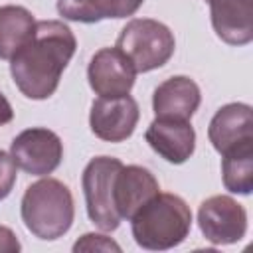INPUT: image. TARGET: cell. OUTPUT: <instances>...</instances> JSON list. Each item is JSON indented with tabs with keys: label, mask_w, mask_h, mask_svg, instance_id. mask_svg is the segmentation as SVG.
<instances>
[{
	"label": "cell",
	"mask_w": 253,
	"mask_h": 253,
	"mask_svg": "<svg viewBox=\"0 0 253 253\" xmlns=\"http://www.w3.org/2000/svg\"><path fill=\"white\" fill-rule=\"evenodd\" d=\"M77 40L59 20L36 22L32 38L10 57V75L22 95L34 101L49 99L71 61Z\"/></svg>",
	"instance_id": "cell-1"
},
{
	"label": "cell",
	"mask_w": 253,
	"mask_h": 253,
	"mask_svg": "<svg viewBox=\"0 0 253 253\" xmlns=\"http://www.w3.org/2000/svg\"><path fill=\"white\" fill-rule=\"evenodd\" d=\"M192 229V210L176 194L158 192L132 217L130 231L138 247L166 251L180 245Z\"/></svg>",
	"instance_id": "cell-2"
},
{
	"label": "cell",
	"mask_w": 253,
	"mask_h": 253,
	"mask_svg": "<svg viewBox=\"0 0 253 253\" xmlns=\"http://www.w3.org/2000/svg\"><path fill=\"white\" fill-rule=\"evenodd\" d=\"M20 213L32 235L45 241L57 239L69 231L75 217L71 190L55 178H42L26 188Z\"/></svg>",
	"instance_id": "cell-3"
},
{
	"label": "cell",
	"mask_w": 253,
	"mask_h": 253,
	"mask_svg": "<svg viewBox=\"0 0 253 253\" xmlns=\"http://www.w3.org/2000/svg\"><path fill=\"white\" fill-rule=\"evenodd\" d=\"M119 51L132 63L136 73L162 67L174 55L176 40L170 28L152 18H132L117 38Z\"/></svg>",
	"instance_id": "cell-4"
},
{
	"label": "cell",
	"mask_w": 253,
	"mask_h": 253,
	"mask_svg": "<svg viewBox=\"0 0 253 253\" xmlns=\"http://www.w3.org/2000/svg\"><path fill=\"white\" fill-rule=\"evenodd\" d=\"M123 162L113 156H95L87 162L81 186L85 194V206L89 219L103 231H115L121 225V217L115 210V178Z\"/></svg>",
	"instance_id": "cell-5"
},
{
	"label": "cell",
	"mask_w": 253,
	"mask_h": 253,
	"mask_svg": "<svg viewBox=\"0 0 253 253\" xmlns=\"http://www.w3.org/2000/svg\"><path fill=\"white\" fill-rule=\"evenodd\" d=\"M10 156L20 170L34 176H47L61 164L63 142L53 130L32 126L12 140Z\"/></svg>",
	"instance_id": "cell-6"
},
{
	"label": "cell",
	"mask_w": 253,
	"mask_h": 253,
	"mask_svg": "<svg viewBox=\"0 0 253 253\" xmlns=\"http://www.w3.org/2000/svg\"><path fill=\"white\" fill-rule=\"evenodd\" d=\"M198 225L213 245H231L247 233V211L231 196H211L200 204Z\"/></svg>",
	"instance_id": "cell-7"
},
{
	"label": "cell",
	"mask_w": 253,
	"mask_h": 253,
	"mask_svg": "<svg viewBox=\"0 0 253 253\" xmlns=\"http://www.w3.org/2000/svg\"><path fill=\"white\" fill-rule=\"evenodd\" d=\"M138 103L130 95L99 97L91 105L89 126L93 134L107 142L126 140L138 123Z\"/></svg>",
	"instance_id": "cell-8"
},
{
	"label": "cell",
	"mask_w": 253,
	"mask_h": 253,
	"mask_svg": "<svg viewBox=\"0 0 253 253\" xmlns=\"http://www.w3.org/2000/svg\"><path fill=\"white\" fill-rule=\"evenodd\" d=\"M87 79L95 95L121 97L130 93L136 71L123 51H119L117 47H103L91 57Z\"/></svg>",
	"instance_id": "cell-9"
},
{
	"label": "cell",
	"mask_w": 253,
	"mask_h": 253,
	"mask_svg": "<svg viewBox=\"0 0 253 253\" xmlns=\"http://www.w3.org/2000/svg\"><path fill=\"white\" fill-rule=\"evenodd\" d=\"M208 138L219 154L253 142V109L247 103L223 105L210 121Z\"/></svg>",
	"instance_id": "cell-10"
},
{
	"label": "cell",
	"mask_w": 253,
	"mask_h": 253,
	"mask_svg": "<svg viewBox=\"0 0 253 253\" xmlns=\"http://www.w3.org/2000/svg\"><path fill=\"white\" fill-rule=\"evenodd\" d=\"M144 138L148 146L162 156L170 164H182L186 162L196 148V130L190 125V121H174V119H154Z\"/></svg>",
	"instance_id": "cell-11"
},
{
	"label": "cell",
	"mask_w": 253,
	"mask_h": 253,
	"mask_svg": "<svg viewBox=\"0 0 253 253\" xmlns=\"http://www.w3.org/2000/svg\"><path fill=\"white\" fill-rule=\"evenodd\" d=\"M160 192V186L154 174L144 166H121L115 178L113 198L115 210L121 219H130L148 200H152Z\"/></svg>",
	"instance_id": "cell-12"
},
{
	"label": "cell",
	"mask_w": 253,
	"mask_h": 253,
	"mask_svg": "<svg viewBox=\"0 0 253 253\" xmlns=\"http://www.w3.org/2000/svg\"><path fill=\"white\" fill-rule=\"evenodd\" d=\"M202 103L200 87L186 75H174L162 81L152 95V109L158 119L190 121Z\"/></svg>",
	"instance_id": "cell-13"
},
{
	"label": "cell",
	"mask_w": 253,
	"mask_h": 253,
	"mask_svg": "<svg viewBox=\"0 0 253 253\" xmlns=\"http://www.w3.org/2000/svg\"><path fill=\"white\" fill-rule=\"evenodd\" d=\"M215 36L229 45L253 40V0H206Z\"/></svg>",
	"instance_id": "cell-14"
},
{
	"label": "cell",
	"mask_w": 253,
	"mask_h": 253,
	"mask_svg": "<svg viewBox=\"0 0 253 253\" xmlns=\"http://www.w3.org/2000/svg\"><path fill=\"white\" fill-rule=\"evenodd\" d=\"M144 0H57V12L63 20L95 24L101 20H119L132 16Z\"/></svg>",
	"instance_id": "cell-15"
},
{
	"label": "cell",
	"mask_w": 253,
	"mask_h": 253,
	"mask_svg": "<svg viewBox=\"0 0 253 253\" xmlns=\"http://www.w3.org/2000/svg\"><path fill=\"white\" fill-rule=\"evenodd\" d=\"M36 20L24 6H0V59H10L34 34Z\"/></svg>",
	"instance_id": "cell-16"
},
{
	"label": "cell",
	"mask_w": 253,
	"mask_h": 253,
	"mask_svg": "<svg viewBox=\"0 0 253 253\" xmlns=\"http://www.w3.org/2000/svg\"><path fill=\"white\" fill-rule=\"evenodd\" d=\"M221 156V178L225 190L249 196L253 190V142L235 146Z\"/></svg>",
	"instance_id": "cell-17"
},
{
	"label": "cell",
	"mask_w": 253,
	"mask_h": 253,
	"mask_svg": "<svg viewBox=\"0 0 253 253\" xmlns=\"http://www.w3.org/2000/svg\"><path fill=\"white\" fill-rule=\"evenodd\" d=\"M121 251V245L115 243L111 237L99 233H85L79 241H75L73 251Z\"/></svg>",
	"instance_id": "cell-18"
},
{
	"label": "cell",
	"mask_w": 253,
	"mask_h": 253,
	"mask_svg": "<svg viewBox=\"0 0 253 253\" xmlns=\"http://www.w3.org/2000/svg\"><path fill=\"white\" fill-rule=\"evenodd\" d=\"M16 168L18 166L14 164L12 156L8 152L0 150V202L10 196V192L16 184V176H18Z\"/></svg>",
	"instance_id": "cell-19"
},
{
	"label": "cell",
	"mask_w": 253,
	"mask_h": 253,
	"mask_svg": "<svg viewBox=\"0 0 253 253\" xmlns=\"http://www.w3.org/2000/svg\"><path fill=\"white\" fill-rule=\"evenodd\" d=\"M20 241L16 239L14 231L6 225H0V251H20Z\"/></svg>",
	"instance_id": "cell-20"
},
{
	"label": "cell",
	"mask_w": 253,
	"mask_h": 253,
	"mask_svg": "<svg viewBox=\"0 0 253 253\" xmlns=\"http://www.w3.org/2000/svg\"><path fill=\"white\" fill-rule=\"evenodd\" d=\"M12 119H14V109H12L10 101L4 97V93L0 91V126L8 125Z\"/></svg>",
	"instance_id": "cell-21"
}]
</instances>
